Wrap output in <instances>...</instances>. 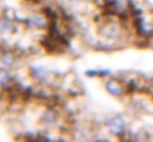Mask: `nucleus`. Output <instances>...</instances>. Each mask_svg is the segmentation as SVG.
<instances>
[{
    "mask_svg": "<svg viewBox=\"0 0 153 142\" xmlns=\"http://www.w3.org/2000/svg\"><path fill=\"white\" fill-rule=\"evenodd\" d=\"M105 127H107V132L110 135H113L114 138H122L126 132H128V126H126V121L123 117L120 116H113V117H108L105 120Z\"/></svg>",
    "mask_w": 153,
    "mask_h": 142,
    "instance_id": "1",
    "label": "nucleus"
},
{
    "mask_svg": "<svg viewBox=\"0 0 153 142\" xmlns=\"http://www.w3.org/2000/svg\"><path fill=\"white\" fill-rule=\"evenodd\" d=\"M25 24L34 30H46L51 25V19L43 12H34L25 19Z\"/></svg>",
    "mask_w": 153,
    "mask_h": 142,
    "instance_id": "2",
    "label": "nucleus"
},
{
    "mask_svg": "<svg viewBox=\"0 0 153 142\" xmlns=\"http://www.w3.org/2000/svg\"><path fill=\"white\" fill-rule=\"evenodd\" d=\"M104 89L108 95H111L113 98H122L126 93V88L122 82H119L117 79H107L104 82Z\"/></svg>",
    "mask_w": 153,
    "mask_h": 142,
    "instance_id": "3",
    "label": "nucleus"
},
{
    "mask_svg": "<svg viewBox=\"0 0 153 142\" xmlns=\"http://www.w3.org/2000/svg\"><path fill=\"white\" fill-rule=\"evenodd\" d=\"M134 22H135L137 33L140 36H143V37H150V36H153V22L147 21L143 15H138L134 19Z\"/></svg>",
    "mask_w": 153,
    "mask_h": 142,
    "instance_id": "4",
    "label": "nucleus"
},
{
    "mask_svg": "<svg viewBox=\"0 0 153 142\" xmlns=\"http://www.w3.org/2000/svg\"><path fill=\"white\" fill-rule=\"evenodd\" d=\"M28 74H30V77H31L34 82L43 83V82H48V79H49V76H51V71H49L48 68L42 67V65H33V67H30Z\"/></svg>",
    "mask_w": 153,
    "mask_h": 142,
    "instance_id": "5",
    "label": "nucleus"
},
{
    "mask_svg": "<svg viewBox=\"0 0 153 142\" xmlns=\"http://www.w3.org/2000/svg\"><path fill=\"white\" fill-rule=\"evenodd\" d=\"M59 121V116H58V113L55 111V110H46L43 114H42V117H40V123L45 126V127H53V126H56V123Z\"/></svg>",
    "mask_w": 153,
    "mask_h": 142,
    "instance_id": "6",
    "label": "nucleus"
},
{
    "mask_svg": "<svg viewBox=\"0 0 153 142\" xmlns=\"http://www.w3.org/2000/svg\"><path fill=\"white\" fill-rule=\"evenodd\" d=\"M16 55L10 50H4L0 53V64L6 68H13L16 65Z\"/></svg>",
    "mask_w": 153,
    "mask_h": 142,
    "instance_id": "7",
    "label": "nucleus"
},
{
    "mask_svg": "<svg viewBox=\"0 0 153 142\" xmlns=\"http://www.w3.org/2000/svg\"><path fill=\"white\" fill-rule=\"evenodd\" d=\"M12 73H10V68H6V67H0V89H7L10 85H12Z\"/></svg>",
    "mask_w": 153,
    "mask_h": 142,
    "instance_id": "8",
    "label": "nucleus"
},
{
    "mask_svg": "<svg viewBox=\"0 0 153 142\" xmlns=\"http://www.w3.org/2000/svg\"><path fill=\"white\" fill-rule=\"evenodd\" d=\"M36 1H42V0H36Z\"/></svg>",
    "mask_w": 153,
    "mask_h": 142,
    "instance_id": "9",
    "label": "nucleus"
}]
</instances>
